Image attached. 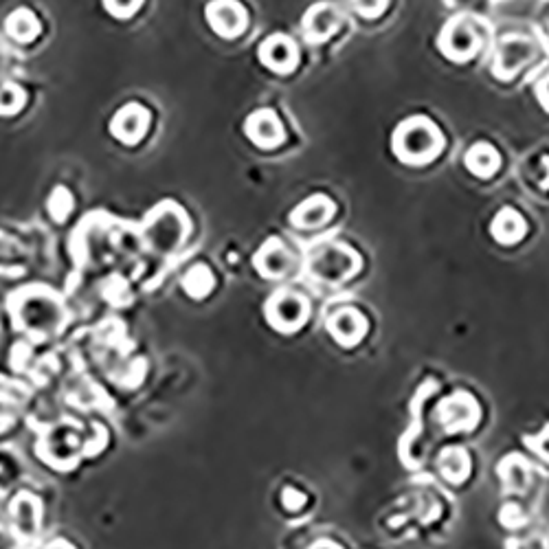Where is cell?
<instances>
[{"instance_id":"cell-14","label":"cell","mask_w":549,"mask_h":549,"mask_svg":"<svg viewBox=\"0 0 549 549\" xmlns=\"http://www.w3.org/2000/svg\"><path fill=\"white\" fill-rule=\"evenodd\" d=\"M334 211H336V207L332 200L328 196L317 194V196L306 198L304 203H299L293 209V214H290V222H293V227H297V229L312 231V229H319L326 222H330Z\"/></svg>"},{"instance_id":"cell-27","label":"cell","mask_w":549,"mask_h":549,"mask_svg":"<svg viewBox=\"0 0 549 549\" xmlns=\"http://www.w3.org/2000/svg\"><path fill=\"white\" fill-rule=\"evenodd\" d=\"M71 209V196L66 194V189H55V194L51 196V214L62 218L66 211Z\"/></svg>"},{"instance_id":"cell-28","label":"cell","mask_w":549,"mask_h":549,"mask_svg":"<svg viewBox=\"0 0 549 549\" xmlns=\"http://www.w3.org/2000/svg\"><path fill=\"white\" fill-rule=\"evenodd\" d=\"M304 495H301V492H297V490H293V488H288L286 492H284V503H286V508L288 510H299L301 506H304Z\"/></svg>"},{"instance_id":"cell-26","label":"cell","mask_w":549,"mask_h":549,"mask_svg":"<svg viewBox=\"0 0 549 549\" xmlns=\"http://www.w3.org/2000/svg\"><path fill=\"white\" fill-rule=\"evenodd\" d=\"M525 444H528L534 453H539L549 464V424L539 435H532V438L525 440Z\"/></svg>"},{"instance_id":"cell-1","label":"cell","mask_w":549,"mask_h":549,"mask_svg":"<svg viewBox=\"0 0 549 549\" xmlns=\"http://www.w3.org/2000/svg\"><path fill=\"white\" fill-rule=\"evenodd\" d=\"M391 148L402 163L427 165L442 150V132L427 117H409L396 128Z\"/></svg>"},{"instance_id":"cell-6","label":"cell","mask_w":549,"mask_h":549,"mask_svg":"<svg viewBox=\"0 0 549 549\" xmlns=\"http://www.w3.org/2000/svg\"><path fill=\"white\" fill-rule=\"evenodd\" d=\"M209 27L222 38H238L246 29V9L238 0H211L205 9Z\"/></svg>"},{"instance_id":"cell-31","label":"cell","mask_w":549,"mask_h":549,"mask_svg":"<svg viewBox=\"0 0 549 549\" xmlns=\"http://www.w3.org/2000/svg\"><path fill=\"white\" fill-rule=\"evenodd\" d=\"M310 549H341V547L332 541H317Z\"/></svg>"},{"instance_id":"cell-30","label":"cell","mask_w":549,"mask_h":549,"mask_svg":"<svg viewBox=\"0 0 549 549\" xmlns=\"http://www.w3.org/2000/svg\"><path fill=\"white\" fill-rule=\"evenodd\" d=\"M536 95H539L543 108L549 110V75H545L539 82V86H536Z\"/></svg>"},{"instance_id":"cell-9","label":"cell","mask_w":549,"mask_h":549,"mask_svg":"<svg viewBox=\"0 0 549 549\" xmlns=\"http://www.w3.org/2000/svg\"><path fill=\"white\" fill-rule=\"evenodd\" d=\"M326 326L336 343L343 347H354L365 339L369 323L363 317V312H358L356 308H341L332 312Z\"/></svg>"},{"instance_id":"cell-20","label":"cell","mask_w":549,"mask_h":549,"mask_svg":"<svg viewBox=\"0 0 549 549\" xmlns=\"http://www.w3.org/2000/svg\"><path fill=\"white\" fill-rule=\"evenodd\" d=\"M499 473L503 486L510 492H523L525 486L530 484V466L525 464L519 455L508 457L506 462L499 466Z\"/></svg>"},{"instance_id":"cell-22","label":"cell","mask_w":549,"mask_h":549,"mask_svg":"<svg viewBox=\"0 0 549 549\" xmlns=\"http://www.w3.org/2000/svg\"><path fill=\"white\" fill-rule=\"evenodd\" d=\"M25 102H27V95L20 86L16 84L0 86V115L3 117L16 115V112H20L22 106H25Z\"/></svg>"},{"instance_id":"cell-23","label":"cell","mask_w":549,"mask_h":549,"mask_svg":"<svg viewBox=\"0 0 549 549\" xmlns=\"http://www.w3.org/2000/svg\"><path fill=\"white\" fill-rule=\"evenodd\" d=\"M185 286H187V290H189V295L203 297V295L209 293L211 286H214V277H211V273L207 271V268L198 266V268H194L192 273L187 275Z\"/></svg>"},{"instance_id":"cell-7","label":"cell","mask_w":549,"mask_h":549,"mask_svg":"<svg viewBox=\"0 0 549 549\" xmlns=\"http://www.w3.org/2000/svg\"><path fill=\"white\" fill-rule=\"evenodd\" d=\"M148 128H150V112L141 104L123 106L121 110H117V115L110 121V134L126 145L139 143L145 137Z\"/></svg>"},{"instance_id":"cell-15","label":"cell","mask_w":549,"mask_h":549,"mask_svg":"<svg viewBox=\"0 0 549 549\" xmlns=\"http://www.w3.org/2000/svg\"><path fill=\"white\" fill-rule=\"evenodd\" d=\"M185 231H187V224H185L181 209H172V211H165V214L154 216L150 235L156 244V249H159V244H161V249L170 251V249H174V246L181 244Z\"/></svg>"},{"instance_id":"cell-13","label":"cell","mask_w":549,"mask_h":549,"mask_svg":"<svg viewBox=\"0 0 549 549\" xmlns=\"http://www.w3.org/2000/svg\"><path fill=\"white\" fill-rule=\"evenodd\" d=\"M341 25L339 9L330 3H319L308 9L304 18V36L310 44L326 42Z\"/></svg>"},{"instance_id":"cell-16","label":"cell","mask_w":549,"mask_h":549,"mask_svg":"<svg viewBox=\"0 0 549 549\" xmlns=\"http://www.w3.org/2000/svg\"><path fill=\"white\" fill-rule=\"evenodd\" d=\"M490 233L499 244L510 246V244H517L525 238V233H528V224H525L523 216L517 209L503 207L497 211L495 218H492Z\"/></svg>"},{"instance_id":"cell-4","label":"cell","mask_w":549,"mask_h":549,"mask_svg":"<svg viewBox=\"0 0 549 549\" xmlns=\"http://www.w3.org/2000/svg\"><path fill=\"white\" fill-rule=\"evenodd\" d=\"M435 418L446 433L473 431L479 422V405L466 391H457L440 402Z\"/></svg>"},{"instance_id":"cell-10","label":"cell","mask_w":549,"mask_h":549,"mask_svg":"<svg viewBox=\"0 0 549 549\" xmlns=\"http://www.w3.org/2000/svg\"><path fill=\"white\" fill-rule=\"evenodd\" d=\"M260 60L264 66H268L273 73H290L295 71L299 62V53L295 42L284 33H273L260 44Z\"/></svg>"},{"instance_id":"cell-3","label":"cell","mask_w":549,"mask_h":549,"mask_svg":"<svg viewBox=\"0 0 549 549\" xmlns=\"http://www.w3.org/2000/svg\"><path fill=\"white\" fill-rule=\"evenodd\" d=\"M264 317L268 326L282 334H295L306 326L310 317V306L304 295L295 293V290L282 288L271 295L264 306Z\"/></svg>"},{"instance_id":"cell-29","label":"cell","mask_w":549,"mask_h":549,"mask_svg":"<svg viewBox=\"0 0 549 549\" xmlns=\"http://www.w3.org/2000/svg\"><path fill=\"white\" fill-rule=\"evenodd\" d=\"M534 176L543 189H549V156H543L539 161V170L534 172Z\"/></svg>"},{"instance_id":"cell-8","label":"cell","mask_w":549,"mask_h":549,"mask_svg":"<svg viewBox=\"0 0 549 549\" xmlns=\"http://www.w3.org/2000/svg\"><path fill=\"white\" fill-rule=\"evenodd\" d=\"M244 132L246 137L257 145V148H264V150H273L284 141L282 121H279V117L271 108H260L251 112L244 121Z\"/></svg>"},{"instance_id":"cell-24","label":"cell","mask_w":549,"mask_h":549,"mask_svg":"<svg viewBox=\"0 0 549 549\" xmlns=\"http://www.w3.org/2000/svg\"><path fill=\"white\" fill-rule=\"evenodd\" d=\"M141 5L143 0H104V7L108 14H112L119 20H126L132 14H137Z\"/></svg>"},{"instance_id":"cell-12","label":"cell","mask_w":549,"mask_h":549,"mask_svg":"<svg viewBox=\"0 0 549 549\" xmlns=\"http://www.w3.org/2000/svg\"><path fill=\"white\" fill-rule=\"evenodd\" d=\"M295 260L293 253L288 251V246L282 240H268L264 242V246L255 255V268L257 273L268 279H279L286 277L290 273V268H293Z\"/></svg>"},{"instance_id":"cell-19","label":"cell","mask_w":549,"mask_h":549,"mask_svg":"<svg viewBox=\"0 0 549 549\" xmlns=\"http://www.w3.org/2000/svg\"><path fill=\"white\" fill-rule=\"evenodd\" d=\"M5 31L9 33L11 40L22 42V44H29V42H33V40L38 38L40 22H38L36 14H33L31 9L20 7V9L11 11V14L7 16Z\"/></svg>"},{"instance_id":"cell-25","label":"cell","mask_w":549,"mask_h":549,"mask_svg":"<svg viewBox=\"0 0 549 549\" xmlns=\"http://www.w3.org/2000/svg\"><path fill=\"white\" fill-rule=\"evenodd\" d=\"M387 3L389 0H352L354 9L363 18H378L387 9Z\"/></svg>"},{"instance_id":"cell-17","label":"cell","mask_w":549,"mask_h":549,"mask_svg":"<svg viewBox=\"0 0 549 549\" xmlns=\"http://www.w3.org/2000/svg\"><path fill=\"white\" fill-rule=\"evenodd\" d=\"M464 163H466V170L473 176L490 178V176L497 174L499 165H501V156L495 148H492L490 143L479 141L466 152Z\"/></svg>"},{"instance_id":"cell-2","label":"cell","mask_w":549,"mask_h":549,"mask_svg":"<svg viewBox=\"0 0 549 549\" xmlns=\"http://www.w3.org/2000/svg\"><path fill=\"white\" fill-rule=\"evenodd\" d=\"M361 271V255L343 242H326L310 251L308 273L321 284H343Z\"/></svg>"},{"instance_id":"cell-18","label":"cell","mask_w":549,"mask_h":549,"mask_svg":"<svg viewBox=\"0 0 549 549\" xmlns=\"http://www.w3.org/2000/svg\"><path fill=\"white\" fill-rule=\"evenodd\" d=\"M438 470L448 484H462L470 475V455L462 446H448L438 457Z\"/></svg>"},{"instance_id":"cell-5","label":"cell","mask_w":549,"mask_h":549,"mask_svg":"<svg viewBox=\"0 0 549 549\" xmlns=\"http://www.w3.org/2000/svg\"><path fill=\"white\" fill-rule=\"evenodd\" d=\"M440 49L444 51L446 58L453 62H466L473 58L479 49V36L473 22L464 16L448 22L440 36Z\"/></svg>"},{"instance_id":"cell-21","label":"cell","mask_w":549,"mask_h":549,"mask_svg":"<svg viewBox=\"0 0 549 549\" xmlns=\"http://www.w3.org/2000/svg\"><path fill=\"white\" fill-rule=\"evenodd\" d=\"M435 389V383H427L422 385V389L418 391L416 400H413V407H411V416H413V424L409 427V431L402 435V442H400V457H402V464H407L413 468V462H411V444H413V435L420 433V402L427 398L429 394H433Z\"/></svg>"},{"instance_id":"cell-11","label":"cell","mask_w":549,"mask_h":549,"mask_svg":"<svg viewBox=\"0 0 549 549\" xmlns=\"http://www.w3.org/2000/svg\"><path fill=\"white\" fill-rule=\"evenodd\" d=\"M532 55H534V47L530 40L510 36L499 42L497 55H495V69L492 71H495V75L501 77V80H508V77H512L525 62L532 58Z\"/></svg>"}]
</instances>
